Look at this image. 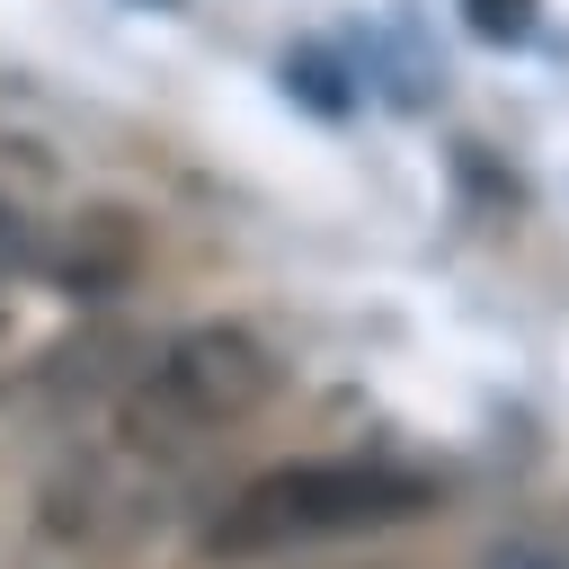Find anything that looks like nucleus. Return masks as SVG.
Masks as SVG:
<instances>
[{
  "mask_svg": "<svg viewBox=\"0 0 569 569\" xmlns=\"http://www.w3.org/2000/svg\"><path fill=\"white\" fill-rule=\"evenodd\" d=\"M436 507V480L382 453H311V462H276L258 471L222 516H213V551L249 560V551H293V542H338V533H373V525H409Z\"/></svg>",
  "mask_w": 569,
  "mask_h": 569,
  "instance_id": "f257e3e1",
  "label": "nucleus"
},
{
  "mask_svg": "<svg viewBox=\"0 0 569 569\" xmlns=\"http://www.w3.org/2000/svg\"><path fill=\"white\" fill-rule=\"evenodd\" d=\"M267 391H276L267 338L240 320H196V329L151 347V365L133 382V427L142 436H204V427L249 418Z\"/></svg>",
  "mask_w": 569,
  "mask_h": 569,
  "instance_id": "f03ea898",
  "label": "nucleus"
},
{
  "mask_svg": "<svg viewBox=\"0 0 569 569\" xmlns=\"http://www.w3.org/2000/svg\"><path fill=\"white\" fill-rule=\"evenodd\" d=\"M36 258L53 267V284H62L71 302H107V293H124V284L142 276L151 240H142V222H133L124 204H80V213L53 231V249H36Z\"/></svg>",
  "mask_w": 569,
  "mask_h": 569,
  "instance_id": "7ed1b4c3",
  "label": "nucleus"
},
{
  "mask_svg": "<svg viewBox=\"0 0 569 569\" xmlns=\"http://www.w3.org/2000/svg\"><path fill=\"white\" fill-rule=\"evenodd\" d=\"M462 18H471L480 44H525L533 36V0H462Z\"/></svg>",
  "mask_w": 569,
  "mask_h": 569,
  "instance_id": "20e7f679",
  "label": "nucleus"
}]
</instances>
